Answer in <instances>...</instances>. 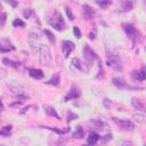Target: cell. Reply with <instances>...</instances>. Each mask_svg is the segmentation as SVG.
Instances as JSON below:
<instances>
[{"label":"cell","mask_w":146,"mask_h":146,"mask_svg":"<svg viewBox=\"0 0 146 146\" xmlns=\"http://www.w3.org/2000/svg\"><path fill=\"white\" fill-rule=\"evenodd\" d=\"M65 11H66V15H67V18L70 19V21H72V19H74V15L72 14V11H71V9H70V7H65Z\"/></svg>","instance_id":"32"},{"label":"cell","mask_w":146,"mask_h":146,"mask_svg":"<svg viewBox=\"0 0 146 146\" xmlns=\"http://www.w3.org/2000/svg\"><path fill=\"white\" fill-rule=\"evenodd\" d=\"M66 119H67V122H71L72 120H76V119H78V115L74 114L73 112L68 111V112H67V117H66Z\"/></svg>","instance_id":"30"},{"label":"cell","mask_w":146,"mask_h":146,"mask_svg":"<svg viewBox=\"0 0 146 146\" xmlns=\"http://www.w3.org/2000/svg\"><path fill=\"white\" fill-rule=\"evenodd\" d=\"M2 63H3L5 65H7V66H10V67H15V68H17V67L19 66V63H17V62H14V60H11V59H8V58H3V59H2Z\"/></svg>","instance_id":"22"},{"label":"cell","mask_w":146,"mask_h":146,"mask_svg":"<svg viewBox=\"0 0 146 146\" xmlns=\"http://www.w3.org/2000/svg\"><path fill=\"white\" fill-rule=\"evenodd\" d=\"M131 105L137 110V111H141V112H146V102H143L136 97L131 98Z\"/></svg>","instance_id":"14"},{"label":"cell","mask_w":146,"mask_h":146,"mask_svg":"<svg viewBox=\"0 0 146 146\" xmlns=\"http://www.w3.org/2000/svg\"><path fill=\"white\" fill-rule=\"evenodd\" d=\"M0 146H6V145H3V144H2V145H0Z\"/></svg>","instance_id":"38"},{"label":"cell","mask_w":146,"mask_h":146,"mask_svg":"<svg viewBox=\"0 0 146 146\" xmlns=\"http://www.w3.org/2000/svg\"><path fill=\"white\" fill-rule=\"evenodd\" d=\"M98 140H99V135L96 133V132H90L89 136H88V138H87L88 145H90V146L96 145V143H97Z\"/></svg>","instance_id":"18"},{"label":"cell","mask_w":146,"mask_h":146,"mask_svg":"<svg viewBox=\"0 0 146 146\" xmlns=\"http://www.w3.org/2000/svg\"><path fill=\"white\" fill-rule=\"evenodd\" d=\"M38 54H39V60L42 65H48L51 60V54L49 50V47L47 44H41L40 48L38 49Z\"/></svg>","instance_id":"4"},{"label":"cell","mask_w":146,"mask_h":146,"mask_svg":"<svg viewBox=\"0 0 146 146\" xmlns=\"http://www.w3.org/2000/svg\"><path fill=\"white\" fill-rule=\"evenodd\" d=\"M112 83H113L116 88H119V89H123V88H127V87H128L125 80H124L123 78H121V76H114V78L112 79Z\"/></svg>","instance_id":"16"},{"label":"cell","mask_w":146,"mask_h":146,"mask_svg":"<svg viewBox=\"0 0 146 146\" xmlns=\"http://www.w3.org/2000/svg\"><path fill=\"white\" fill-rule=\"evenodd\" d=\"M122 29H123V31L125 32V34L129 36V39L133 43H136L137 41L140 40V33L136 30V27L131 23H128V22L122 23Z\"/></svg>","instance_id":"3"},{"label":"cell","mask_w":146,"mask_h":146,"mask_svg":"<svg viewBox=\"0 0 146 146\" xmlns=\"http://www.w3.org/2000/svg\"><path fill=\"white\" fill-rule=\"evenodd\" d=\"M9 3H10L11 6H16V5H17V2H16V1H9Z\"/></svg>","instance_id":"36"},{"label":"cell","mask_w":146,"mask_h":146,"mask_svg":"<svg viewBox=\"0 0 146 146\" xmlns=\"http://www.w3.org/2000/svg\"><path fill=\"white\" fill-rule=\"evenodd\" d=\"M79 97H80V89L76 86H72L70 91L67 92V95L64 97V100L68 102V100H72V99H76Z\"/></svg>","instance_id":"11"},{"label":"cell","mask_w":146,"mask_h":146,"mask_svg":"<svg viewBox=\"0 0 146 146\" xmlns=\"http://www.w3.org/2000/svg\"><path fill=\"white\" fill-rule=\"evenodd\" d=\"M43 108H44V112H46L48 115L54 116V117H56L57 120H60V117H59V115L57 114V112H56V110H55V108H52L51 106H47V105H44V106H43Z\"/></svg>","instance_id":"19"},{"label":"cell","mask_w":146,"mask_h":146,"mask_svg":"<svg viewBox=\"0 0 146 146\" xmlns=\"http://www.w3.org/2000/svg\"><path fill=\"white\" fill-rule=\"evenodd\" d=\"M62 49H63V52L65 55V58H67L71 54L72 50L75 49V44L72 42V41H68V40H64L62 42Z\"/></svg>","instance_id":"10"},{"label":"cell","mask_w":146,"mask_h":146,"mask_svg":"<svg viewBox=\"0 0 146 146\" xmlns=\"http://www.w3.org/2000/svg\"><path fill=\"white\" fill-rule=\"evenodd\" d=\"M131 76L133 80H138V81L146 80V67L143 66L140 70H133L131 72Z\"/></svg>","instance_id":"12"},{"label":"cell","mask_w":146,"mask_h":146,"mask_svg":"<svg viewBox=\"0 0 146 146\" xmlns=\"http://www.w3.org/2000/svg\"><path fill=\"white\" fill-rule=\"evenodd\" d=\"M82 54H83V57H84V59L89 63V64H92L94 63V60H96L97 59V55H96V52L88 46V44H84L83 46V49H82Z\"/></svg>","instance_id":"7"},{"label":"cell","mask_w":146,"mask_h":146,"mask_svg":"<svg viewBox=\"0 0 146 146\" xmlns=\"http://www.w3.org/2000/svg\"><path fill=\"white\" fill-rule=\"evenodd\" d=\"M132 1H122V11H129L132 9Z\"/></svg>","instance_id":"25"},{"label":"cell","mask_w":146,"mask_h":146,"mask_svg":"<svg viewBox=\"0 0 146 146\" xmlns=\"http://www.w3.org/2000/svg\"><path fill=\"white\" fill-rule=\"evenodd\" d=\"M132 117L135 119V121L139 124H145L146 123V116L143 114H133Z\"/></svg>","instance_id":"21"},{"label":"cell","mask_w":146,"mask_h":146,"mask_svg":"<svg viewBox=\"0 0 146 146\" xmlns=\"http://www.w3.org/2000/svg\"><path fill=\"white\" fill-rule=\"evenodd\" d=\"M112 120H113V121L115 122V124H116L120 129H122V130H125V131H132V130H135V124H133L130 120L116 119V117H113Z\"/></svg>","instance_id":"6"},{"label":"cell","mask_w":146,"mask_h":146,"mask_svg":"<svg viewBox=\"0 0 146 146\" xmlns=\"http://www.w3.org/2000/svg\"><path fill=\"white\" fill-rule=\"evenodd\" d=\"M72 64H73L74 67H76L79 71H81V72H83V73H88V72H89V66H88L89 64L82 63L79 58H73Z\"/></svg>","instance_id":"13"},{"label":"cell","mask_w":146,"mask_h":146,"mask_svg":"<svg viewBox=\"0 0 146 146\" xmlns=\"http://www.w3.org/2000/svg\"><path fill=\"white\" fill-rule=\"evenodd\" d=\"M27 72H29V75L35 80H41L44 76L42 70H40V68H29Z\"/></svg>","instance_id":"15"},{"label":"cell","mask_w":146,"mask_h":146,"mask_svg":"<svg viewBox=\"0 0 146 146\" xmlns=\"http://www.w3.org/2000/svg\"><path fill=\"white\" fill-rule=\"evenodd\" d=\"M82 146H90V145H82Z\"/></svg>","instance_id":"37"},{"label":"cell","mask_w":146,"mask_h":146,"mask_svg":"<svg viewBox=\"0 0 146 146\" xmlns=\"http://www.w3.org/2000/svg\"><path fill=\"white\" fill-rule=\"evenodd\" d=\"M73 33H74L75 38H78V39L81 38V32H80V30H79L78 26H73Z\"/></svg>","instance_id":"33"},{"label":"cell","mask_w":146,"mask_h":146,"mask_svg":"<svg viewBox=\"0 0 146 146\" xmlns=\"http://www.w3.org/2000/svg\"><path fill=\"white\" fill-rule=\"evenodd\" d=\"M47 83L48 84H51L54 87H59V84H60V74L58 72L55 73V75H52V78L50 80H48Z\"/></svg>","instance_id":"17"},{"label":"cell","mask_w":146,"mask_h":146,"mask_svg":"<svg viewBox=\"0 0 146 146\" xmlns=\"http://www.w3.org/2000/svg\"><path fill=\"white\" fill-rule=\"evenodd\" d=\"M106 64H107V66L112 67V68L115 70V71H120V72H121V71L123 70L122 60H121V58H120L117 55H115V54H108L107 59H106Z\"/></svg>","instance_id":"5"},{"label":"cell","mask_w":146,"mask_h":146,"mask_svg":"<svg viewBox=\"0 0 146 146\" xmlns=\"http://www.w3.org/2000/svg\"><path fill=\"white\" fill-rule=\"evenodd\" d=\"M6 17H7V14H6V13H1V23H0V25H1V26H3V25H5Z\"/></svg>","instance_id":"35"},{"label":"cell","mask_w":146,"mask_h":146,"mask_svg":"<svg viewBox=\"0 0 146 146\" xmlns=\"http://www.w3.org/2000/svg\"><path fill=\"white\" fill-rule=\"evenodd\" d=\"M145 146H146V145H145Z\"/></svg>","instance_id":"39"},{"label":"cell","mask_w":146,"mask_h":146,"mask_svg":"<svg viewBox=\"0 0 146 146\" xmlns=\"http://www.w3.org/2000/svg\"><path fill=\"white\" fill-rule=\"evenodd\" d=\"M83 135H84V131H83V129L80 125H78L75 128V131H73V137L74 138H82Z\"/></svg>","instance_id":"23"},{"label":"cell","mask_w":146,"mask_h":146,"mask_svg":"<svg viewBox=\"0 0 146 146\" xmlns=\"http://www.w3.org/2000/svg\"><path fill=\"white\" fill-rule=\"evenodd\" d=\"M41 128L51 130V131H54V132H56V133H58V135H64V133H66V132L70 131V128H66L65 130H64V129H58V128H56V127H55V128H52V127H41Z\"/></svg>","instance_id":"20"},{"label":"cell","mask_w":146,"mask_h":146,"mask_svg":"<svg viewBox=\"0 0 146 146\" xmlns=\"http://www.w3.org/2000/svg\"><path fill=\"white\" fill-rule=\"evenodd\" d=\"M15 50V46L6 38H2L1 41H0V51L3 54V52H8V51H13Z\"/></svg>","instance_id":"9"},{"label":"cell","mask_w":146,"mask_h":146,"mask_svg":"<svg viewBox=\"0 0 146 146\" xmlns=\"http://www.w3.org/2000/svg\"><path fill=\"white\" fill-rule=\"evenodd\" d=\"M89 123L94 124V128H95V129H102V127L104 125L103 122H102V121H98V120H91Z\"/></svg>","instance_id":"27"},{"label":"cell","mask_w":146,"mask_h":146,"mask_svg":"<svg viewBox=\"0 0 146 146\" xmlns=\"http://www.w3.org/2000/svg\"><path fill=\"white\" fill-rule=\"evenodd\" d=\"M11 125H6V127H3L2 129H1V131H0V135L2 136V137H8L10 133H11Z\"/></svg>","instance_id":"24"},{"label":"cell","mask_w":146,"mask_h":146,"mask_svg":"<svg viewBox=\"0 0 146 146\" xmlns=\"http://www.w3.org/2000/svg\"><path fill=\"white\" fill-rule=\"evenodd\" d=\"M95 16V10L87 3L82 5V18L84 21H90Z\"/></svg>","instance_id":"8"},{"label":"cell","mask_w":146,"mask_h":146,"mask_svg":"<svg viewBox=\"0 0 146 146\" xmlns=\"http://www.w3.org/2000/svg\"><path fill=\"white\" fill-rule=\"evenodd\" d=\"M13 25H14L15 27H17V26L24 27V26H25V23H24L22 19H19V18H16V19H14V22H13Z\"/></svg>","instance_id":"28"},{"label":"cell","mask_w":146,"mask_h":146,"mask_svg":"<svg viewBox=\"0 0 146 146\" xmlns=\"http://www.w3.org/2000/svg\"><path fill=\"white\" fill-rule=\"evenodd\" d=\"M112 2L111 1H96V5H98L99 7H102V8H106L107 6H110Z\"/></svg>","instance_id":"31"},{"label":"cell","mask_w":146,"mask_h":146,"mask_svg":"<svg viewBox=\"0 0 146 146\" xmlns=\"http://www.w3.org/2000/svg\"><path fill=\"white\" fill-rule=\"evenodd\" d=\"M43 32H44V34L47 35L48 40H49V41H50L51 43H54V42L56 41V38H55V35H54V34H52V33H51V32H50L49 30H44Z\"/></svg>","instance_id":"26"},{"label":"cell","mask_w":146,"mask_h":146,"mask_svg":"<svg viewBox=\"0 0 146 146\" xmlns=\"http://www.w3.org/2000/svg\"><path fill=\"white\" fill-rule=\"evenodd\" d=\"M119 146H133L131 140H122Z\"/></svg>","instance_id":"34"},{"label":"cell","mask_w":146,"mask_h":146,"mask_svg":"<svg viewBox=\"0 0 146 146\" xmlns=\"http://www.w3.org/2000/svg\"><path fill=\"white\" fill-rule=\"evenodd\" d=\"M47 22L49 23V25H51L55 30L57 31H62L65 29V22L64 18L62 16V14L57 10V9H52L48 16H47Z\"/></svg>","instance_id":"1"},{"label":"cell","mask_w":146,"mask_h":146,"mask_svg":"<svg viewBox=\"0 0 146 146\" xmlns=\"http://www.w3.org/2000/svg\"><path fill=\"white\" fill-rule=\"evenodd\" d=\"M29 43L34 52H38V49L40 48L41 43V33L38 29H32L29 34Z\"/></svg>","instance_id":"2"},{"label":"cell","mask_w":146,"mask_h":146,"mask_svg":"<svg viewBox=\"0 0 146 146\" xmlns=\"http://www.w3.org/2000/svg\"><path fill=\"white\" fill-rule=\"evenodd\" d=\"M32 14H34V11H33V9H31V8H26V9L23 11L24 18H30V16H31Z\"/></svg>","instance_id":"29"}]
</instances>
